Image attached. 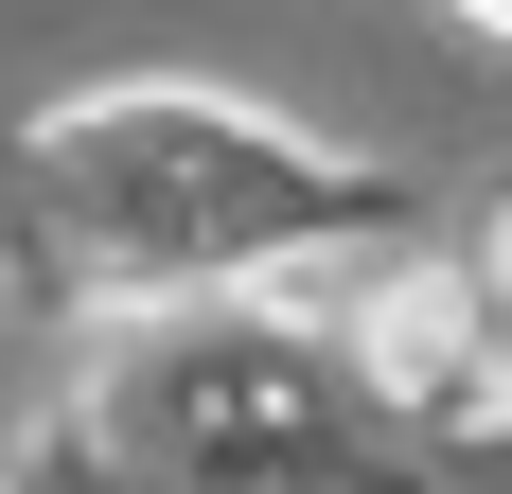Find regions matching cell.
Masks as SVG:
<instances>
[{
	"label": "cell",
	"instance_id": "1",
	"mask_svg": "<svg viewBox=\"0 0 512 494\" xmlns=\"http://www.w3.org/2000/svg\"><path fill=\"white\" fill-rule=\"evenodd\" d=\"M336 177L301 142H265L230 106H177V89H124V106H71L18 142V230H36L53 283L89 300H142V283H230L265 247L336 230Z\"/></svg>",
	"mask_w": 512,
	"mask_h": 494
},
{
	"label": "cell",
	"instance_id": "2",
	"mask_svg": "<svg viewBox=\"0 0 512 494\" xmlns=\"http://www.w3.org/2000/svg\"><path fill=\"white\" fill-rule=\"evenodd\" d=\"M354 371L389 406H460L477 371H495V318H477V283H442V265H389V283L354 300Z\"/></svg>",
	"mask_w": 512,
	"mask_h": 494
},
{
	"label": "cell",
	"instance_id": "3",
	"mask_svg": "<svg viewBox=\"0 0 512 494\" xmlns=\"http://www.w3.org/2000/svg\"><path fill=\"white\" fill-rule=\"evenodd\" d=\"M477 318H495V353H512V212H495V247H477Z\"/></svg>",
	"mask_w": 512,
	"mask_h": 494
},
{
	"label": "cell",
	"instance_id": "4",
	"mask_svg": "<svg viewBox=\"0 0 512 494\" xmlns=\"http://www.w3.org/2000/svg\"><path fill=\"white\" fill-rule=\"evenodd\" d=\"M460 18H477V36H512V0H460Z\"/></svg>",
	"mask_w": 512,
	"mask_h": 494
}]
</instances>
